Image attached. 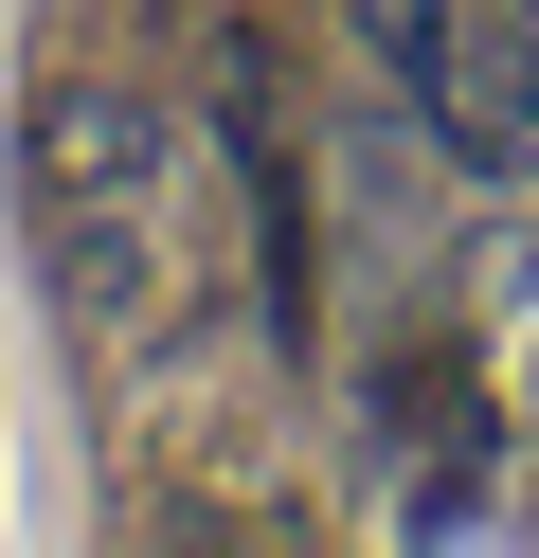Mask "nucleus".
I'll use <instances>...</instances> for the list:
<instances>
[{
    "mask_svg": "<svg viewBox=\"0 0 539 558\" xmlns=\"http://www.w3.org/2000/svg\"><path fill=\"white\" fill-rule=\"evenodd\" d=\"M19 181H36V217L162 198V109H144V90H108V73H54V90L19 109Z\"/></svg>",
    "mask_w": 539,
    "mask_h": 558,
    "instance_id": "1",
    "label": "nucleus"
},
{
    "mask_svg": "<svg viewBox=\"0 0 539 558\" xmlns=\"http://www.w3.org/2000/svg\"><path fill=\"white\" fill-rule=\"evenodd\" d=\"M36 253H54V306H72V325H144V306H162V234H144V198L36 217Z\"/></svg>",
    "mask_w": 539,
    "mask_h": 558,
    "instance_id": "2",
    "label": "nucleus"
}]
</instances>
